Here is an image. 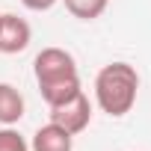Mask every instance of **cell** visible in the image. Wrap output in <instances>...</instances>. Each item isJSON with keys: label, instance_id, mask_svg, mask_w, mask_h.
<instances>
[{"label": "cell", "instance_id": "1", "mask_svg": "<svg viewBox=\"0 0 151 151\" xmlns=\"http://www.w3.org/2000/svg\"><path fill=\"white\" fill-rule=\"evenodd\" d=\"M139 95V74L130 62H110L95 74V104L110 119H122L133 110Z\"/></svg>", "mask_w": 151, "mask_h": 151}, {"label": "cell", "instance_id": "2", "mask_svg": "<svg viewBox=\"0 0 151 151\" xmlns=\"http://www.w3.org/2000/svg\"><path fill=\"white\" fill-rule=\"evenodd\" d=\"M33 74L36 83H53V80H65L77 74V62L65 47H42L33 59Z\"/></svg>", "mask_w": 151, "mask_h": 151}, {"label": "cell", "instance_id": "3", "mask_svg": "<svg viewBox=\"0 0 151 151\" xmlns=\"http://www.w3.org/2000/svg\"><path fill=\"white\" fill-rule=\"evenodd\" d=\"M50 122L59 124V127H65L71 136H77V133H83V130L89 127V122H92V101H89V98L83 95V89H80L71 101H65V104H59V107H50Z\"/></svg>", "mask_w": 151, "mask_h": 151}, {"label": "cell", "instance_id": "4", "mask_svg": "<svg viewBox=\"0 0 151 151\" xmlns=\"http://www.w3.org/2000/svg\"><path fill=\"white\" fill-rule=\"evenodd\" d=\"M30 39H33V30L24 18L12 15V12H3L0 15V53H21L30 47Z\"/></svg>", "mask_w": 151, "mask_h": 151}, {"label": "cell", "instance_id": "5", "mask_svg": "<svg viewBox=\"0 0 151 151\" xmlns=\"http://www.w3.org/2000/svg\"><path fill=\"white\" fill-rule=\"evenodd\" d=\"M30 151H74V136H71L65 127L47 122V124H42V127L33 133Z\"/></svg>", "mask_w": 151, "mask_h": 151}, {"label": "cell", "instance_id": "6", "mask_svg": "<svg viewBox=\"0 0 151 151\" xmlns=\"http://www.w3.org/2000/svg\"><path fill=\"white\" fill-rule=\"evenodd\" d=\"M24 95L12 83H0V124H18L24 119Z\"/></svg>", "mask_w": 151, "mask_h": 151}, {"label": "cell", "instance_id": "7", "mask_svg": "<svg viewBox=\"0 0 151 151\" xmlns=\"http://www.w3.org/2000/svg\"><path fill=\"white\" fill-rule=\"evenodd\" d=\"M39 92H42V101H45L47 107H59V104L71 101L74 95L80 92V74L65 77V80H53V83H42Z\"/></svg>", "mask_w": 151, "mask_h": 151}, {"label": "cell", "instance_id": "8", "mask_svg": "<svg viewBox=\"0 0 151 151\" xmlns=\"http://www.w3.org/2000/svg\"><path fill=\"white\" fill-rule=\"evenodd\" d=\"M65 9L71 12V18H77V21H95L107 12L110 6V0H62Z\"/></svg>", "mask_w": 151, "mask_h": 151}, {"label": "cell", "instance_id": "9", "mask_svg": "<svg viewBox=\"0 0 151 151\" xmlns=\"http://www.w3.org/2000/svg\"><path fill=\"white\" fill-rule=\"evenodd\" d=\"M0 151H30V142L12 124H3V130H0Z\"/></svg>", "mask_w": 151, "mask_h": 151}, {"label": "cell", "instance_id": "10", "mask_svg": "<svg viewBox=\"0 0 151 151\" xmlns=\"http://www.w3.org/2000/svg\"><path fill=\"white\" fill-rule=\"evenodd\" d=\"M24 3V9H30V12H47V9H53L59 0H21Z\"/></svg>", "mask_w": 151, "mask_h": 151}, {"label": "cell", "instance_id": "11", "mask_svg": "<svg viewBox=\"0 0 151 151\" xmlns=\"http://www.w3.org/2000/svg\"><path fill=\"white\" fill-rule=\"evenodd\" d=\"M0 15H3V12H0Z\"/></svg>", "mask_w": 151, "mask_h": 151}]
</instances>
